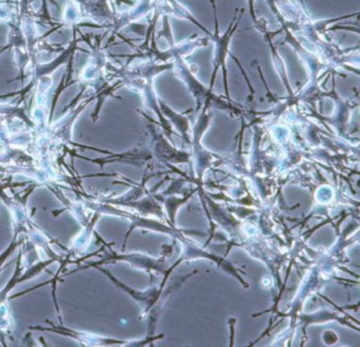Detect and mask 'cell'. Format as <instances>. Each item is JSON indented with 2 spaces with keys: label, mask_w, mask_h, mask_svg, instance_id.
<instances>
[{
  "label": "cell",
  "mask_w": 360,
  "mask_h": 347,
  "mask_svg": "<svg viewBox=\"0 0 360 347\" xmlns=\"http://www.w3.org/2000/svg\"><path fill=\"white\" fill-rule=\"evenodd\" d=\"M46 323L49 324V327H44L41 325L30 326L29 329L39 330V332H49L53 334H60V336H68L77 341L82 346H108V345L124 344L122 341L115 340V339L107 338V336H100V334H94V332H82V330H75L72 328L66 327V326L56 325L53 322L47 320Z\"/></svg>",
  "instance_id": "cell-1"
},
{
  "label": "cell",
  "mask_w": 360,
  "mask_h": 347,
  "mask_svg": "<svg viewBox=\"0 0 360 347\" xmlns=\"http://www.w3.org/2000/svg\"><path fill=\"white\" fill-rule=\"evenodd\" d=\"M14 321L9 302L0 304V344L8 346V341L13 340Z\"/></svg>",
  "instance_id": "cell-3"
},
{
  "label": "cell",
  "mask_w": 360,
  "mask_h": 347,
  "mask_svg": "<svg viewBox=\"0 0 360 347\" xmlns=\"http://www.w3.org/2000/svg\"><path fill=\"white\" fill-rule=\"evenodd\" d=\"M102 216H100L96 212H92L91 218L87 224L82 226L81 230L79 233L75 235L69 242L68 248H67V254L75 258H79L84 256L85 252L89 248L92 240H94V233H96V226L98 224V220Z\"/></svg>",
  "instance_id": "cell-2"
},
{
  "label": "cell",
  "mask_w": 360,
  "mask_h": 347,
  "mask_svg": "<svg viewBox=\"0 0 360 347\" xmlns=\"http://www.w3.org/2000/svg\"><path fill=\"white\" fill-rule=\"evenodd\" d=\"M20 237H16V235H13V239H12L10 245L8 246V247L6 248V249L4 250V251L1 252V254H0V271H3L4 269H5L6 267L8 266V265L6 264V262H7V260L8 258H10V256H11V254H13L14 251H15L16 248L20 247Z\"/></svg>",
  "instance_id": "cell-4"
}]
</instances>
